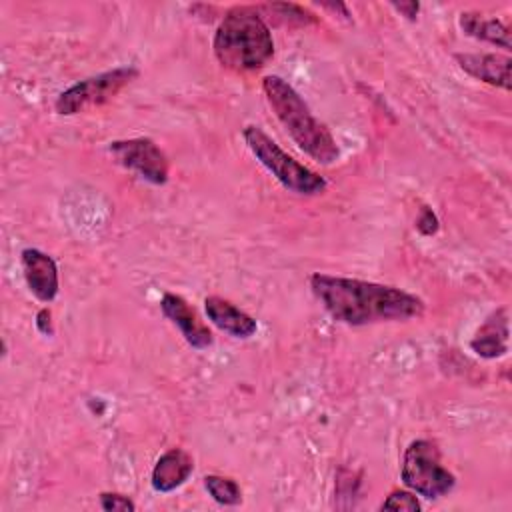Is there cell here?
I'll list each match as a JSON object with an SVG mask.
<instances>
[{"instance_id": "cell-1", "label": "cell", "mask_w": 512, "mask_h": 512, "mask_svg": "<svg viewBox=\"0 0 512 512\" xmlns=\"http://www.w3.org/2000/svg\"><path fill=\"white\" fill-rule=\"evenodd\" d=\"M310 288L324 310L346 326L410 320L424 312L422 298L388 284L318 272L312 274Z\"/></svg>"}, {"instance_id": "cell-2", "label": "cell", "mask_w": 512, "mask_h": 512, "mask_svg": "<svg viewBox=\"0 0 512 512\" xmlns=\"http://www.w3.org/2000/svg\"><path fill=\"white\" fill-rule=\"evenodd\" d=\"M216 60L232 72H254L268 64L274 40L256 6H236L220 20L212 40Z\"/></svg>"}, {"instance_id": "cell-3", "label": "cell", "mask_w": 512, "mask_h": 512, "mask_svg": "<svg viewBox=\"0 0 512 512\" xmlns=\"http://www.w3.org/2000/svg\"><path fill=\"white\" fill-rule=\"evenodd\" d=\"M262 90L276 118L302 152L320 164H332L338 158L340 150L332 132L314 118L304 98L284 78L276 74L264 76Z\"/></svg>"}, {"instance_id": "cell-4", "label": "cell", "mask_w": 512, "mask_h": 512, "mask_svg": "<svg viewBox=\"0 0 512 512\" xmlns=\"http://www.w3.org/2000/svg\"><path fill=\"white\" fill-rule=\"evenodd\" d=\"M244 140L256 160L288 190L298 196H318L326 190V180L308 166L286 154L262 128H244Z\"/></svg>"}, {"instance_id": "cell-5", "label": "cell", "mask_w": 512, "mask_h": 512, "mask_svg": "<svg viewBox=\"0 0 512 512\" xmlns=\"http://www.w3.org/2000/svg\"><path fill=\"white\" fill-rule=\"evenodd\" d=\"M400 478L406 488L428 500L446 496L456 484L454 474L440 462L438 446L424 438L412 440L404 450Z\"/></svg>"}, {"instance_id": "cell-6", "label": "cell", "mask_w": 512, "mask_h": 512, "mask_svg": "<svg viewBox=\"0 0 512 512\" xmlns=\"http://www.w3.org/2000/svg\"><path fill=\"white\" fill-rule=\"evenodd\" d=\"M138 68L118 66L114 70L84 78L66 88L54 102V108L62 116H72L88 108H96L112 100L124 86L138 78Z\"/></svg>"}, {"instance_id": "cell-7", "label": "cell", "mask_w": 512, "mask_h": 512, "mask_svg": "<svg viewBox=\"0 0 512 512\" xmlns=\"http://www.w3.org/2000/svg\"><path fill=\"white\" fill-rule=\"evenodd\" d=\"M108 150L114 158L128 170H134L140 178L150 184H166L168 180V160L164 152L150 138H130L110 142Z\"/></svg>"}, {"instance_id": "cell-8", "label": "cell", "mask_w": 512, "mask_h": 512, "mask_svg": "<svg viewBox=\"0 0 512 512\" xmlns=\"http://www.w3.org/2000/svg\"><path fill=\"white\" fill-rule=\"evenodd\" d=\"M160 310L162 314L178 326V330L182 332L184 340L192 346V348H198V350H204L208 346H212L214 342V336L212 332L208 330L206 324L200 322L198 314L194 312V308L178 294H172V292H166L160 300Z\"/></svg>"}, {"instance_id": "cell-9", "label": "cell", "mask_w": 512, "mask_h": 512, "mask_svg": "<svg viewBox=\"0 0 512 512\" xmlns=\"http://www.w3.org/2000/svg\"><path fill=\"white\" fill-rule=\"evenodd\" d=\"M20 262L28 290L40 302H52L58 294V268L52 256L38 248H24Z\"/></svg>"}, {"instance_id": "cell-10", "label": "cell", "mask_w": 512, "mask_h": 512, "mask_svg": "<svg viewBox=\"0 0 512 512\" xmlns=\"http://www.w3.org/2000/svg\"><path fill=\"white\" fill-rule=\"evenodd\" d=\"M458 66L472 78L486 82L490 86L510 90V64L512 60L502 54L490 52H458Z\"/></svg>"}, {"instance_id": "cell-11", "label": "cell", "mask_w": 512, "mask_h": 512, "mask_svg": "<svg viewBox=\"0 0 512 512\" xmlns=\"http://www.w3.org/2000/svg\"><path fill=\"white\" fill-rule=\"evenodd\" d=\"M204 310H206V316L208 320L220 328L222 332L234 336V338H250L256 334L258 330V324L256 320L246 314L244 310H240L238 306H234L232 302L220 298V296H208L204 300Z\"/></svg>"}, {"instance_id": "cell-12", "label": "cell", "mask_w": 512, "mask_h": 512, "mask_svg": "<svg viewBox=\"0 0 512 512\" xmlns=\"http://www.w3.org/2000/svg\"><path fill=\"white\" fill-rule=\"evenodd\" d=\"M470 348L474 354L486 360L500 358L508 352V312L506 308L494 310L484 324L476 330L470 340Z\"/></svg>"}, {"instance_id": "cell-13", "label": "cell", "mask_w": 512, "mask_h": 512, "mask_svg": "<svg viewBox=\"0 0 512 512\" xmlns=\"http://www.w3.org/2000/svg\"><path fill=\"white\" fill-rule=\"evenodd\" d=\"M194 460L182 448L166 450L152 468V488L156 492H172L180 488L192 474Z\"/></svg>"}, {"instance_id": "cell-14", "label": "cell", "mask_w": 512, "mask_h": 512, "mask_svg": "<svg viewBox=\"0 0 512 512\" xmlns=\"http://www.w3.org/2000/svg\"><path fill=\"white\" fill-rule=\"evenodd\" d=\"M458 24L462 28L464 34L482 40V42H490L502 48H510V28L504 26L500 20L496 18H486L478 12H462L458 18Z\"/></svg>"}, {"instance_id": "cell-15", "label": "cell", "mask_w": 512, "mask_h": 512, "mask_svg": "<svg viewBox=\"0 0 512 512\" xmlns=\"http://www.w3.org/2000/svg\"><path fill=\"white\" fill-rule=\"evenodd\" d=\"M204 488L222 506H236L242 502L240 486L236 484V480H232L228 476L208 474V476H204Z\"/></svg>"}, {"instance_id": "cell-16", "label": "cell", "mask_w": 512, "mask_h": 512, "mask_svg": "<svg viewBox=\"0 0 512 512\" xmlns=\"http://www.w3.org/2000/svg\"><path fill=\"white\" fill-rule=\"evenodd\" d=\"M260 10H266L274 16V20H278L280 24H288V26H310L316 22L314 14L308 12L306 8L298 6V4H284V2H276V4H266V6H258Z\"/></svg>"}, {"instance_id": "cell-17", "label": "cell", "mask_w": 512, "mask_h": 512, "mask_svg": "<svg viewBox=\"0 0 512 512\" xmlns=\"http://www.w3.org/2000/svg\"><path fill=\"white\" fill-rule=\"evenodd\" d=\"M382 510H408V512H418L422 508V504L418 502V498L412 492L406 490H394L390 492V496L380 504Z\"/></svg>"}, {"instance_id": "cell-18", "label": "cell", "mask_w": 512, "mask_h": 512, "mask_svg": "<svg viewBox=\"0 0 512 512\" xmlns=\"http://www.w3.org/2000/svg\"><path fill=\"white\" fill-rule=\"evenodd\" d=\"M100 506L106 512H132L136 510V504L118 492H102L100 494Z\"/></svg>"}, {"instance_id": "cell-19", "label": "cell", "mask_w": 512, "mask_h": 512, "mask_svg": "<svg viewBox=\"0 0 512 512\" xmlns=\"http://www.w3.org/2000/svg\"><path fill=\"white\" fill-rule=\"evenodd\" d=\"M416 230L424 236H432L438 232V218L432 212V208H428V206L420 208V216L416 220Z\"/></svg>"}, {"instance_id": "cell-20", "label": "cell", "mask_w": 512, "mask_h": 512, "mask_svg": "<svg viewBox=\"0 0 512 512\" xmlns=\"http://www.w3.org/2000/svg\"><path fill=\"white\" fill-rule=\"evenodd\" d=\"M36 328H38V332L44 334V336H52V334H54V328H52V314H50L48 308L38 310V314H36Z\"/></svg>"}, {"instance_id": "cell-21", "label": "cell", "mask_w": 512, "mask_h": 512, "mask_svg": "<svg viewBox=\"0 0 512 512\" xmlns=\"http://www.w3.org/2000/svg\"><path fill=\"white\" fill-rule=\"evenodd\" d=\"M392 8L400 14H404L408 20H416L420 4L418 2H392Z\"/></svg>"}]
</instances>
